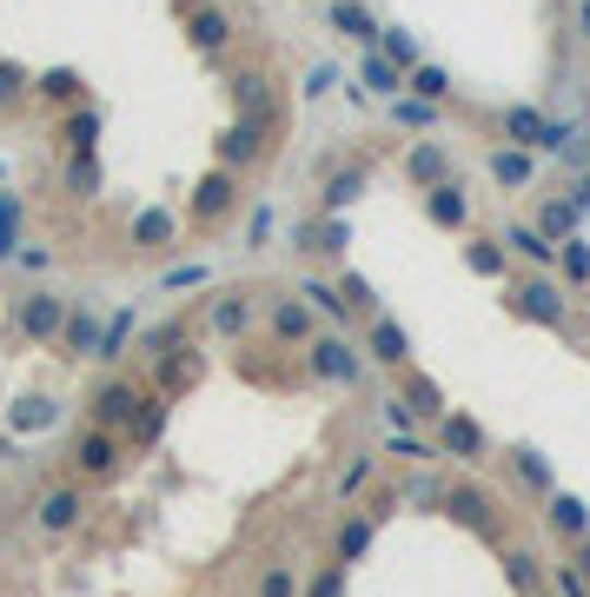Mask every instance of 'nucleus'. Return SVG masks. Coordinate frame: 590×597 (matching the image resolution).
Masks as SVG:
<instances>
[{
    "instance_id": "obj_39",
    "label": "nucleus",
    "mask_w": 590,
    "mask_h": 597,
    "mask_svg": "<svg viewBox=\"0 0 590 597\" xmlns=\"http://www.w3.org/2000/svg\"><path fill=\"white\" fill-rule=\"evenodd\" d=\"M14 432H47V425H60V411H53V398H21L14 411Z\"/></svg>"
},
{
    "instance_id": "obj_43",
    "label": "nucleus",
    "mask_w": 590,
    "mask_h": 597,
    "mask_svg": "<svg viewBox=\"0 0 590 597\" xmlns=\"http://www.w3.org/2000/svg\"><path fill=\"white\" fill-rule=\"evenodd\" d=\"M226 94H232L239 114H260V100H266V73H232V87H226Z\"/></svg>"
},
{
    "instance_id": "obj_5",
    "label": "nucleus",
    "mask_w": 590,
    "mask_h": 597,
    "mask_svg": "<svg viewBox=\"0 0 590 597\" xmlns=\"http://www.w3.org/2000/svg\"><path fill=\"white\" fill-rule=\"evenodd\" d=\"M432 452H438V458H451V465H484V458H491V439H484V425H478L471 411H445V418H438Z\"/></svg>"
},
{
    "instance_id": "obj_30",
    "label": "nucleus",
    "mask_w": 590,
    "mask_h": 597,
    "mask_svg": "<svg viewBox=\"0 0 590 597\" xmlns=\"http://www.w3.org/2000/svg\"><path fill=\"white\" fill-rule=\"evenodd\" d=\"M405 405H411V418H432V425L451 411V405H445V392H438L425 372H405Z\"/></svg>"
},
{
    "instance_id": "obj_25",
    "label": "nucleus",
    "mask_w": 590,
    "mask_h": 597,
    "mask_svg": "<svg viewBox=\"0 0 590 597\" xmlns=\"http://www.w3.org/2000/svg\"><path fill=\"white\" fill-rule=\"evenodd\" d=\"M359 87L378 94V100H398V94H405V67H392L378 47H365V60H359Z\"/></svg>"
},
{
    "instance_id": "obj_40",
    "label": "nucleus",
    "mask_w": 590,
    "mask_h": 597,
    "mask_svg": "<svg viewBox=\"0 0 590 597\" xmlns=\"http://www.w3.org/2000/svg\"><path fill=\"white\" fill-rule=\"evenodd\" d=\"M21 252V193H0V260Z\"/></svg>"
},
{
    "instance_id": "obj_23",
    "label": "nucleus",
    "mask_w": 590,
    "mask_h": 597,
    "mask_svg": "<svg viewBox=\"0 0 590 597\" xmlns=\"http://www.w3.org/2000/svg\"><path fill=\"white\" fill-rule=\"evenodd\" d=\"M206 325H213L219 338H245V332H252V299H245V292H213Z\"/></svg>"
},
{
    "instance_id": "obj_11",
    "label": "nucleus",
    "mask_w": 590,
    "mask_h": 597,
    "mask_svg": "<svg viewBox=\"0 0 590 597\" xmlns=\"http://www.w3.org/2000/svg\"><path fill=\"white\" fill-rule=\"evenodd\" d=\"M120 458H127V452H120V432H100V425H87V432L73 439V465H80V478H100V485H107V478L120 471Z\"/></svg>"
},
{
    "instance_id": "obj_2",
    "label": "nucleus",
    "mask_w": 590,
    "mask_h": 597,
    "mask_svg": "<svg viewBox=\"0 0 590 597\" xmlns=\"http://www.w3.org/2000/svg\"><path fill=\"white\" fill-rule=\"evenodd\" d=\"M577 140V127L538 114V107H504V146H525V153H564Z\"/></svg>"
},
{
    "instance_id": "obj_22",
    "label": "nucleus",
    "mask_w": 590,
    "mask_h": 597,
    "mask_svg": "<svg viewBox=\"0 0 590 597\" xmlns=\"http://www.w3.org/2000/svg\"><path fill=\"white\" fill-rule=\"evenodd\" d=\"M266 325H273L279 346H305V338H312V306L305 299H273L266 306Z\"/></svg>"
},
{
    "instance_id": "obj_10",
    "label": "nucleus",
    "mask_w": 590,
    "mask_h": 597,
    "mask_svg": "<svg viewBox=\"0 0 590 597\" xmlns=\"http://www.w3.org/2000/svg\"><path fill=\"white\" fill-rule=\"evenodd\" d=\"M365 359H378L385 372H411V338L392 312H372L365 319Z\"/></svg>"
},
{
    "instance_id": "obj_42",
    "label": "nucleus",
    "mask_w": 590,
    "mask_h": 597,
    "mask_svg": "<svg viewBox=\"0 0 590 597\" xmlns=\"http://www.w3.org/2000/svg\"><path fill=\"white\" fill-rule=\"evenodd\" d=\"M127 338H133V312H113V319L100 325V346H94V359H120V353H127Z\"/></svg>"
},
{
    "instance_id": "obj_53",
    "label": "nucleus",
    "mask_w": 590,
    "mask_h": 597,
    "mask_svg": "<svg viewBox=\"0 0 590 597\" xmlns=\"http://www.w3.org/2000/svg\"><path fill=\"white\" fill-rule=\"evenodd\" d=\"M273 239V206H252V226H245V246H266Z\"/></svg>"
},
{
    "instance_id": "obj_47",
    "label": "nucleus",
    "mask_w": 590,
    "mask_h": 597,
    "mask_svg": "<svg viewBox=\"0 0 590 597\" xmlns=\"http://www.w3.org/2000/svg\"><path fill=\"white\" fill-rule=\"evenodd\" d=\"M186 346V319H166V325H153V338H146V353L159 359V353H180Z\"/></svg>"
},
{
    "instance_id": "obj_49",
    "label": "nucleus",
    "mask_w": 590,
    "mask_h": 597,
    "mask_svg": "<svg viewBox=\"0 0 590 597\" xmlns=\"http://www.w3.org/2000/svg\"><path fill=\"white\" fill-rule=\"evenodd\" d=\"M551 584H557V597H590V577L564 558V564H551Z\"/></svg>"
},
{
    "instance_id": "obj_57",
    "label": "nucleus",
    "mask_w": 590,
    "mask_h": 597,
    "mask_svg": "<svg viewBox=\"0 0 590 597\" xmlns=\"http://www.w3.org/2000/svg\"><path fill=\"white\" fill-rule=\"evenodd\" d=\"M564 200H570V206H577V213H583V206H590V174H577V187H570V193H564Z\"/></svg>"
},
{
    "instance_id": "obj_56",
    "label": "nucleus",
    "mask_w": 590,
    "mask_h": 597,
    "mask_svg": "<svg viewBox=\"0 0 590 597\" xmlns=\"http://www.w3.org/2000/svg\"><path fill=\"white\" fill-rule=\"evenodd\" d=\"M385 425H392V432H405V425H411V405H405V398H385Z\"/></svg>"
},
{
    "instance_id": "obj_20",
    "label": "nucleus",
    "mask_w": 590,
    "mask_h": 597,
    "mask_svg": "<svg viewBox=\"0 0 590 597\" xmlns=\"http://www.w3.org/2000/svg\"><path fill=\"white\" fill-rule=\"evenodd\" d=\"M544 511H551V532H557L564 545H583V538H590V504H583L577 491H551Z\"/></svg>"
},
{
    "instance_id": "obj_6",
    "label": "nucleus",
    "mask_w": 590,
    "mask_h": 597,
    "mask_svg": "<svg viewBox=\"0 0 590 597\" xmlns=\"http://www.w3.org/2000/svg\"><path fill=\"white\" fill-rule=\"evenodd\" d=\"M511 312H518V319H538V325H564V319H570V292H564V279L531 273V279L511 286Z\"/></svg>"
},
{
    "instance_id": "obj_36",
    "label": "nucleus",
    "mask_w": 590,
    "mask_h": 597,
    "mask_svg": "<svg viewBox=\"0 0 590 597\" xmlns=\"http://www.w3.org/2000/svg\"><path fill=\"white\" fill-rule=\"evenodd\" d=\"M166 405H173L166 392H146V405H140V418H133V439H140V445H159V432H166Z\"/></svg>"
},
{
    "instance_id": "obj_51",
    "label": "nucleus",
    "mask_w": 590,
    "mask_h": 597,
    "mask_svg": "<svg viewBox=\"0 0 590 597\" xmlns=\"http://www.w3.org/2000/svg\"><path fill=\"white\" fill-rule=\"evenodd\" d=\"M305 597H346V564H332V571H318V577L305 584Z\"/></svg>"
},
{
    "instance_id": "obj_35",
    "label": "nucleus",
    "mask_w": 590,
    "mask_h": 597,
    "mask_svg": "<svg viewBox=\"0 0 590 597\" xmlns=\"http://www.w3.org/2000/svg\"><path fill=\"white\" fill-rule=\"evenodd\" d=\"M27 94H34V73L21 60H0V114H14Z\"/></svg>"
},
{
    "instance_id": "obj_31",
    "label": "nucleus",
    "mask_w": 590,
    "mask_h": 597,
    "mask_svg": "<svg viewBox=\"0 0 590 597\" xmlns=\"http://www.w3.org/2000/svg\"><path fill=\"white\" fill-rule=\"evenodd\" d=\"M405 94H418V100H445V94H451V73H445L438 60H418V67L405 73Z\"/></svg>"
},
{
    "instance_id": "obj_60",
    "label": "nucleus",
    "mask_w": 590,
    "mask_h": 597,
    "mask_svg": "<svg viewBox=\"0 0 590 597\" xmlns=\"http://www.w3.org/2000/svg\"><path fill=\"white\" fill-rule=\"evenodd\" d=\"M531 597H544V590H531Z\"/></svg>"
},
{
    "instance_id": "obj_34",
    "label": "nucleus",
    "mask_w": 590,
    "mask_h": 597,
    "mask_svg": "<svg viewBox=\"0 0 590 597\" xmlns=\"http://www.w3.org/2000/svg\"><path fill=\"white\" fill-rule=\"evenodd\" d=\"M538 232H544L551 246H564V239L577 232V206H570V200H544V206H538Z\"/></svg>"
},
{
    "instance_id": "obj_41",
    "label": "nucleus",
    "mask_w": 590,
    "mask_h": 597,
    "mask_svg": "<svg viewBox=\"0 0 590 597\" xmlns=\"http://www.w3.org/2000/svg\"><path fill=\"white\" fill-rule=\"evenodd\" d=\"M378 53H385L392 67H405V73L418 67V40H411L405 27H378Z\"/></svg>"
},
{
    "instance_id": "obj_8",
    "label": "nucleus",
    "mask_w": 590,
    "mask_h": 597,
    "mask_svg": "<svg viewBox=\"0 0 590 597\" xmlns=\"http://www.w3.org/2000/svg\"><path fill=\"white\" fill-rule=\"evenodd\" d=\"M14 325H21V338H34V346H60L67 299H60V292H27V299L14 306Z\"/></svg>"
},
{
    "instance_id": "obj_52",
    "label": "nucleus",
    "mask_w": 590,
    "mask_h": 597,
    "mask_svg": "<svg viewBox=\"0 0 590 597\" xmlns=\"http://www.w3.org/2000/svg\"><path fill=\"white\" fill-rule=\"evenodd\" d=\"M332 87H339V67H332V60L305 73V94H312V100H318V94H332Z\"/></svg>"
},
{
    "instance_id": "obj_3",
    "label": "nucleus",
    "mask_w": 590,
    "mask_h": 597,
    "mask_svg": "<svg viewBox=\"0 0 590 597\" xmlns=\"http://www.w3.org/2000/svg\"><path fill=\"white\" fill-rule=\"evenodd\" d=\"M365 187H372V166L365 159H318V213H346V206H359L365 200Z\"/></svg>"
},
{
    "instance_id": "obj_16",
    "label": "nucleus",
    "mask_w": 590,
    "mask_h": 597,
    "mask_svg": "<svg viewBox=\"0 0 590 597\" xmlns=\"http://www.w3.org/2000/svg\"><path fill=\"white\" fill-rule=\"evenodd\" d=\"M378 538V511H352V518L332 532V564H359Z\"/></svg>"
},
{
    "instance_id": "obj_55",
    "label": "nucleus",
    "mask_w": 590,
    "mask_h": 597,
    "mask_svg": "<svg viewBox=\"0 0 590 597\" xmlns=\"http://www.w3.org/2000/svg\"><path fill=\"white\" fill-rule=\"evenodd\" d=\"M339 292H346V306H372V279H359V273H346Z\"/></svg>"
},
{
    "instance_id": "obj_50",
    "label": "nucleus",
    "mask_w": 590,
    "mask_h": 597,
    "mask_svg": "<svg viewBox=\"0 0 590 597\" xmlns=\"http://www.w3.org/2000/svg\"><path fill=\"white\" fill-rule=\"evenodd\" d=\"M260 597H299V577H292L286 564H273V571L260 577Z\"/></svg>"
},
{
    "instance_id": "obj_46",
    "label": "nucleus",
    "mask_w": 590,
    "mask_h": 597,
    "mask_svg": "<svg viewBox=\"0 0 590 597\" xmlns=\"http://www.w3.org/2000/svg\"><path fill=\"white\" fill-rule=\"evenodd\" d=\"M213 279V266L206 260H193V266H173V273H159V286L166 292H193V286H206Z\"/></svg>"
},
{
    "instance_id": "obj_44",
    "label": "nucleus",
    "mask_w": 590,
    "mask_h": 597,
    "mask_svg": "<svg viewBox=\"0 0 590 597\" xmlns=\"http://www.w3.org/2000/svg\"><path fill=\"white\" fill-rule=\"evenodd\" d=\"M378 471V452H352L346 458V471H339V498H352V491H365V478Z\"/></svg>"
},
{
    "instance_id": "obj_7",
    "label": "nucleus",
    "mask_w": 590,
    "mask_h": 597,
    "mask_svg": "<svg viewBox=\"0 0 590 597\" xmlns=\"http://www.w3.org/2000/svg\"><path fill=\"white\" fill-rule=\"evenodd\" d=\"M213 153H219L226 174H245V166H260V159H266V114H239V120L213 140Z\"/></svg>"
},
{
    "instance_id": "obj_17",
    "label": "nucleus",
    "mask_w": 590,
    "mask_h": 597,
    "mask_svg": "<svg viewBox=\"0 0 590 597\" xmlns=\"http://www.w3.org/2000/svg\"><path fill=\"white\" fill-rule=\"evenodd\" d=\"M173 239H180V213H166V206L133 213V246L140 252H173Z\"/></svg>"
},
{
    "instance_id": "obj_13",
    "label": "nucleus",
    "mask_w": 590,
    "mask_h": 597,
    "mask_svg": "<svg viewBox=\"0 0 590 597\" xmlns=\"http://www.w3.org/2000/svg\"><path fill=\"white\" fill-rule=\"evenodd\" d=\"M34 518H40V532H80V518H87V498H80V485H53V491H40V504H34Z\"/></svg>"
},
{
    "instance_id": "obj_18",
    "label": "nucleus",
    "mask_w": 590,
    "mask_h": 597,
    "mask_svg": "<svg viewBox=\"0 0 590 597\" xmlns=\"http://www.w3.org/2000/svg\"><path fill=\"white\" fill-rule=\"evenodd\" d=\"M497 239H504V252H511V260H531L538 273H544V266H557V246H551V239H544L531 219H511V226H504Z\"/></svg>"
},
{
    "instance_id": "obj_59",
    "label": "nucleus",
    "mask_w": 590,
    "mask_h": 597,
    "mask_svg": "<svg viewBox=\"0 0 590 597\" xmlns=\"http://www.w3.org/2000/svg\"><path fill=\"white\" fill-rule=\"evenodd\" d=\"M577 34L590 40V0H577Z\"/></svg>"
},
{
    "instance_id": "obj_27",
    "label": "nucleus",
    "mask_w": 590,
    "mask_h": 597,
    "mask_svg": "<svg viewBox=\"0 0 590 597\" xmlns=\"http://www.w3.org/2000/svg\"><path fill=\"white\" fill-rule=\"evenodd\" d=\"M100 127H107L100 107H73V114L60 120V146H67V153H94V146H100Z\"/></svg>"
},
{
    "instance_id": "obj_61",
    "label": "nucleus",
    "mask_w": 590,
    "mask_h": 597,
    "mask_svg": "<svg viewBox=\"0 0 590 597\" xmlns=\"http://www.w3.org/2000/svg\"><path fill=\"white\" fill-rule=\"evenodd\" d=\"M583 127H590V114H583Z\"/></svg>"
},
{
    "instance_id": "obj_29",
    "label": "nucleus",
    "mask_w": 590,
    "mask_h": 597,
    "mask_svg": "<svg viewBox=\"0 0 590 597\" xmlns=\"http://www.w3.org/2000/svg\"><path fill=\"white\" fill-rule=\"evenodd\" d=\"M60 187H67L73 200H94V193H100V159H94V153H67Z\"/></svg>"
},
{
    "instance_id": "obj_26",
    "label": "nucleus",
    "mask_w": 590,
    "mask_h": 597,
    "mask_svg": "<svg viewBox=\"0 0 590 597\" xmlns=\"http://www.w3.org/2000/svg\"><path fill=\"white\" fill-rule=\"evenodd\" d=\"M325 21L339 27L346 40H359V47H378V21L359 8V0H325Z\"/></svg>"
},
{
    "instance_id": "obj_14",
    "label": "nucleus",
    "mask_w": 590,
    "mask_h": 597,
    "mask_svg": "<svg viewBox=\"0 0 590 597\" xmlns=\"http://www.w3.org/2000/svg\"><path fill=\"white\" fill-rule=\"evenodd\" d=\"M484 174L497 180V193H525L538 180V153H525V146H491L484 153Z\"/></svg>"
},
{
    "instance_id": "obj_33",
    "label": "nucleus",
    "mask_w": 590,
    "mask_h": 597,
    "mask_svg": "<svg viewBox=\"0 0 590 597\" xmlns=\"http://www.w3.org/2000/svg\"><path fill=\"white\" fill-rule=\"evenodd\" d=\"M557 266H564V292H570V286H590V239H583V232H570V239L557 246Z\"/></svg>"
},
{
    "instance_id": "obj_32",
    "label": "nucleus",
    "mask_w": 590,
    "mask_h": 597,
    "mask_svg": "<svg viewBox=\"0 0 590 597\" xmlns=\"http://www.w3.org/2000/svg\"><path fill=\"white\" fill-rule=\"evenodd\" d=\"M392 120H398L405 133H432V127H438V100H418V94H398V100H392Z\"/></svg>"
},
{
    "instance_id": "obj_19",
    "label": "nucleus",
    "mask_w": 590,
    "mask_h": 597,
    "mask_svg": "<svg viewBox=\"0 0 590 597\" xmlns=\"http://www.w3.org/2000/svg\"><path fill=\"white\" fill-rule=\"evenodd\" d=\"M405 174H411L418 193H425V187H445V180H451V153H445L438 140H418V146L405 153Z\"/></svg>"
},
{
    "instance_id": "obj_21",
    "label": "nucleus",
    "mask_w": 590,
    "mask_h": 597,
    "mask_svg": "<svg viewBox=\"0 0 590 597\" xmlns=\"http://www.w3.org/2000/svg\"><path fill=\"white\" fill-rule=\"evenodd\" d=\"M186 40H193L200 53H226V47H232V14H226V8H193V14H186Z\"/></svg>"
},
{
    "instance_id": "obj_38",
    "label": "nucleus",
    "mask_w": 590,
    "mask_h": 597,
    "mask_svg": "<svg viewBox=\"0 0 590 597\" xmlns=\"http://www.w3.org/2000/svg\"><path fill=\"white\" fill-rule=\"evenodd\" d=\"M34 94H40V100H53V107H73V100H80V73L53 67V73H40V80H34Z\"/></svg>"
},
{
    "instance_id": "obj_45",
    "label": "nucleus",
    "mask_w": 590,
    "mask_h": 597,
    "mask_svg": "<svg viewBox=\"0 0 590 597\" xmlns=\"http://www.w3.org/2000/svg\"><path fill=\"white\" fill-rule=\"evenodd\" d=\"M504 577L531 597V590H538V558H531V551H504Z\"/></svg>"
},
{
    "instance_id": "obj_58",
    "label": "nucleus",
    "mask_w": 590,
    "mask_h": 597,
    "mask_svg": "<svg viewBox=\"0 0 590 597\" xmlns=\"http://www.w3.org/2000/svg\"><path fill=\"white\" fill-rule=\"evenodd\" d=\"M570 564H577V571H583V577H590V538H583V545H577V551H570Z\"/></svg>"
},
{
    "instance_id": "obj_4",
    "label": "nucleus",
    "mask_w": 590,
    "mask_h": 597,
    "mask_svg": "<svg viewBox=\"0 0 590 597\" xmlns=\"http://www.w3.org/2000/svg\"><path fill=\"white\" fill-rule=\"evenodd\" d=\"M140 405H146V385H133V379H107L94 398H87V425H100V432H133V418H140Z\"/></svg>"
},
{
    "instance_id": "obj_28",
    "label": "nucleus",
    "mask_w": 590,
    "mask_h": 597,
    "mask_svg": "<svg viewBox=\"0 0 590 597\" xmlns=\"http://www.w3.org/2000/svg\"><path fill=\"white\" fill-rule=\"evenodd\" d=\"M465 266L478 279H511V252H504V239H471L465 246Z\"/></svg>"
},
{
    "instance_id": "obj_15",
    "label": "nucleus",
    "mask_w": 590,
    "mask_h": 597,
    "mask_svg": "<svg viewBox=\"0 0 590 597\" xmlns=\"http://www.w3.org/2000/svg\"><path fill=\"white\" fill-rule=\"evenodd\" d=\"M425 219H432L438 232H465V226H471V193H465L458 180L425 187Z\"/></svg>"
},
{
    "instance_id": "obj_1",
    "label": "nucleus",
    "mask_w": 590,
    "mask_h": 597,
    "mask_svg": "<svg viewBox=\"0 0 590 597\" xmlns=\"http://www.w3.org/2000/svg\"><path fill=\"white\" fill-rule=\"evenodd\" d=\"M305 372L318 385H359L365 379V353L352 346V338H339V332H312L305 338Z\"/></svg>"
},
{
    "instance_id": "obj_48",
    "label": "nucleus",
    "mask_w": 590,
    "mask_h": 597,
    "mask_svg": "<svg viewBox=\"0 0 590 597\" xmlns=\"http://www.w3.org/2000/svg\"><path fill=\"white\" fill-rule=\"evenodd\" d=\"M518 478H525L531 491H551V465H544V452L525 445V452H518Z\"/></svg>"
},
{
    "instance_id": "obj_54",
    "label": "nucleus",
    "mask_w": 590,
    "mask_h": 597,
    "mask_svg": "<svg viewBox=\"0 0 590 597\" xmlns=\"http://www.w3.org/2000/svg\"><path fill=\"white\" fill-rule=\"evenodd\" d=\"M14 266H27V273H47V266H53V252H47V246H21V252H14Z\"/></svg>"
},
{
    "instance_id": "obj_37",
    "label": "nucleus",
    "mask_w": 590,
    "mask_h": 597,
    "mask_svg": "<svg viewBox=\"0 0 590 597\" xmlns=\"http://www.w3.org/2000/svg\"><path fill=\"white\" fill-rule=\"evenodd\" d=\"M299 299H305L312 312H325V319H352L346 292H339V286H325V279H305V286H299Z\"/></svg>"
},
{
    "instance_id": "obj_9",
    "label": "nucleus",
    "mask_w": 590,
    "mask_h": 597,
    "mask_svg": "<svg viewBox=\"0 0 590 597\" xmlns=\"http://www.w3.org/2000/svg\"><path fill=\"white\" fill-rule=\"evenodd\" d=\"M239 213V174H226V166H213V174L193 187V226H219Z\"/></svg>"
},
{
    "instance_id": "obj_24",
    "label": "nucleus",
    "mask_w": 590,
    "mask_h": 597,
    "mask_svg": "<svg viewBox=\"0 0 590 597\" xmlns=\"http://www.w3.org/2000/svg\"><path fill=\"white\" fill-rule=\"evenodd\" d=\"M94 346H100V319H94L87 306H67V325H60V353H67V359H94Z\"/></svg>"
},
{
    "instance_id": "obj_12",
    "label": "nucleus",
    "mask_w": 590,
    "mask_h": 597,
    "mask_svg": "<svg viewBox=\"0 0 590 597\" xmlns=\"http://www.w3.org/2000/svg\"><path fill=\"white\" fill-rule=\"evenodd\" d=\"M200 372H206V353L193 346V338H186L180 353H159V359H153V379H159V392H166V398L193 392V385H200Z\"/></svg>"
}]
</instances>
